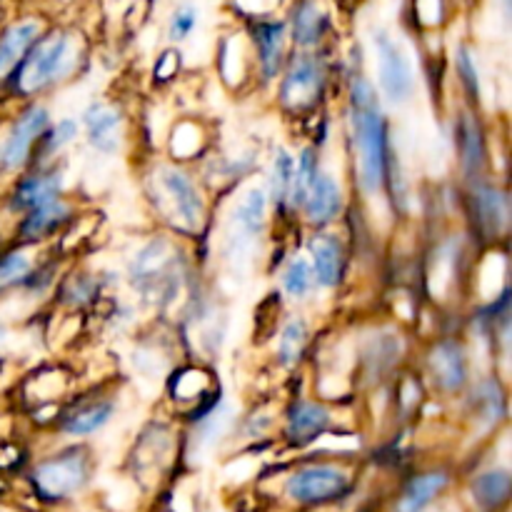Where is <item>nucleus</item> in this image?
I'll return each instance as SVG.
<instances>
[{
  "label": "nucleus",
  "mask_w": 512,
  "mask_h": 512,
  "mask_svg": "<svg viewBox=\"0 0 512 512\" xmlns=\"http://www.w3.org/2000/svg\"><path fill=\"white\" fill-rule=\"evenodd\" d=\"M343 133L348 143L350 180L360 203L388 198L390 173L398 163L393 123L373 80L360 68L345 75Z\"/></svg>",
  "instance_id": "f257e3e1"
},
{
  "label": "nucleus",
  "mask_w": 512,
  "mask_h": 512,
  "mask_svg": "<svg viewBox=\"0 0 512 512\" xmlns=\"http://www.w3.org/2000/svg\"><path fill=\"white\" fill-rule=\"evenodd\" d=\"M123 283L140 305L173 328L190 295L203 283L195 245L190 248V243L165 230H150L125 258Z\"/></svg>",
  "instance_id": "f03ea898"
},
{
  "label": "nucleus",
  "mask_w": 512,
  "mask_h": 512,
  "mask_svg": "<svg viewBox=\"0 0 512 512\" xmlns=\"http://www.w3.org/2000/svg\"><path fill=\"white\" fill-rule=\"evenodd\" d=\"M140 193L158 230L190 245L213 233L215 198L200 183L193 165L150 158L140 175Z\"/></svg>",
  "instance_id": "7ed1b4c3"
},
{
  "label": "nucleus",
  "mask_w": 512,
  "mask_h": 512,
  "mask_svg": "<svg viewBox=\"0 0 512 512\" xmlns=\"http://www.w3.org/2000/svg\"><path fill=\"white\" fill-rule=\"evenodd\" d=\"M363 460L303 453L290 460L275 478V505L293 512L345 510L360 498Z\"/></svg>",
  "instance_id": "20e7f679"
},
{
  "label": "nucleus",
  "mask_w": 512,
  "mask_h": 512,
  "mask_svg": "<svg viewBox=\"0 0 512 512\" xmlns=\"http://www.w3.org/2000/svg\"><path fill=\"white\" fill-rule=\"evenodd\" d=\"M88 60V43L80 30L70 25H55L45 30L33 48L25 53L15 73L0 90V105L3 110L15 105L30 103V100H45L78 78Z\"/></svg>",
  "instance_id": "39448f33"
},
{
  "label": "nucleus",
  "mask_w": 512,
  "mask_h": 512,
  "mask_svg": "<svg viewBox=\"0 0 512 512\" xmlns=\"http://www.w3.org/2000/svg\"><path fill=\"white\" fill-rule=\"evenodd\" d=\"M98 478V455L90 443L58 440V445L28 460L25 488L45 510H70L83 503Z\"/></svg>",
  "instance_id": "423d86ee"
},
{
  "label": "nucleus",
  "mask_w": 512,
  "mask_h": 512,
  "mask_svg": "<svg viewBox=\"0 0 512 512\" xmlns=\"http://www.w3.org/2000/svg\"><path fill=\"white\" fill-rule=\"evenodd\" d=\"M183 425L175 418H150L138 430L125 455V470L130 483L140 493L155 495L178 478V468L183 463Z\"/></svg>",
  "instance_id": "0eeeda50"
},
{
  "label": "nucleus",
  "mask_w": 512,
  "mask_h": 512,
  "mask_svg": "<svg viewBox=\"0 0 512 512\" xmlns=\"http://www.w3.org/2000/svg\"><path fill=\"white\" fill-rule=\"evenodd\" d=\"M333 78V63L323 50H293L273 83L275 110L295 123L323 113L333 93Z\"/></svg>",
  "instance_id": "6e6552de"
},
{
  "label": "nucleus",
  "mask_w": 512,
  "mask_h": 512,
  "mask_svg": "<svg viewBox=\"0 0 512 512\" xmlns=\"http://www.w3.org/2000/svg\"><path fill=\"white\" fill-rule=\"evenodd\" d=\"M275 218L263 183H245L228 195V213L220 233V260L228 268H248L273 230Z\"/></svg>",
  "instance_id": "1a4fd4ad"
},
{
  "label": "nucleus",
  "mask_w": 512,
  "mask_h": 512,
  "mask_svg": "<svg viewBox=\"0 0 512 512\" xmlns=\"http://www.w3.org/2000/svg\"><path fill=\"white\" fill-rule=\"evenodd\" d=\"M418 370L433 400L455 403L475 378V360L465 333H440L418 350Z\"/></svg>",
  "instance_id": "9d476101"
},
{
  "label": "nucleus",
  "mask_w": 512,
  "mask_h": 512,
  "mask_svg": "<svg viewBox=\"0 0 512 512\" xmlns=\"http://www.w3.org/2000/svg\"><path fill=\"white\" fill-rule=\"evenodd\" d=\"M458 205L465 233L480 250L508 245L512 203L508 180L503 175H488L475 183L460 185Z\"/></svg>",
  "instance_id": "9b49d317"
},
{
  "label": "nucleus",
  "mask_w": 512,
  "mask_h": 512,
  "mask_svg": "<svg viewBox=\"0 0 512 512\" xmlns=\"http://www.w3.org/2000/svg\"><path fill=\"white\" fill-rule=\"evenodd\" d=\"M355 348V385H365L368 390H380L408 368V358L413 343L410 333L398 320H380L370 323L358 340Z\"/></svg>",
  "instance_id": "f8f14e48"
},
{
  "label": "nucleus",
  "mask_w": 512,
  "mask_h": 512,
  "mask_svg": "<svg viewBox=\"0 0 512 512\" xmlns=\"http://www.w3.org/2000/svg\"><path fill=\"white\" fill-rule=\"evenodd\" d=\"M120 383H95L85 390H75L60 408L50 433L55 440H70V443H88L90 438L103 433L120 413Z\"/></svg>",
  "instance_id": "ddd939ff"
},
{
  "label": "nucleus",
  "mask_w": 512,
  "mask_h": 512,
  "mask_svg": "<svg viewBox=\"0 0 512 512\" xmlns=\"http://www.w3.org/2000/svg\"><path fill=\"white\" fill-rule=\"evenodd\" d=\"M460 465L450 460L410 465L383 500V512H435L458 490Z\"/></svg>",
  "instance_id": "4468645a"
},
{
  "label": "nucleus",
  "mask_w": 512,
  "mask_h": 512,
  "mask_svg": "<svg viewBox=\"0 0 512 512\" xmlns=\"http://www.w3.org/2000/svg\"><path fill=\"white\" fill-rule=\"evenodd\" d=\"M53 108L45 100L15 105L5 110L0 130V180H10L30 168L40 138L53 123Z\"/></svg>",
  "instance_id": "2eb2a0df"
},
{
  "label": "nucleus",
  "mask_w": 512,
  "mask_h": 512,
  "mask_svg": "<svg viewBox=\"0 0 512 512\" xmlns=\"http://www.w3.org/2000/svg\"><path fill=\"white\" fill-rule=\"evenodd\" d=\"M463 428L478 440H495L510 420L508 378L500 370L475 375L463 395L455 400Z\"/></svg>",
  "instance_id": "dca6fc26"
},
{
  "label": "nucleus",
  "mask_w": 512,
  "mask_h": 512,
  "mask_svg": "<svg viewBox=\"0 0 512 512\" xmlns=\"http://www.w3.org/2000/svg\"><path fill=\"white\" fill-rule=\"evenodd\" d=\"M70 163L68 158L50 165H30L15 178L5 180V188L0 193V215L8 220V228L13 220L25 215L28 210L40 208L60 195L70 193ZM8 233V230H5Z\"/></svg>",
  "instance_id": "f3484780"
},
{
  "label": "nucleus",
  "mask_w": 512,
  "mask_h": 512,
  "mask_svg": "<svg viewBox=\"0 0 512 512\" xmlns=\"http://www.w3.org/2000/svg\"><path fill=\"white\" fill-rule=\"evenodd\" d=\"M450 143L455 150L460 185L475 183L480 178L495 175L493 170V143H490L488 123L483 110L468 108L460 103L448 118Z\"/></svg>",
  "instance_id": "a211bd4d"
},
{
  "label": "nucleus",
  "mask_w": 512,
  "mask_h": 512,
  "mask_svg": "<svg viewBox=\"0 0 512 512\" xmlns=\"http://www.w3.org/2000/svg\"><path fill=\"white\" fill-rule=\"evenodd\" d=\"M338 428V410L335 405L315 398L313 393H293L280 405L278 443L293 453H308L325 433Z\"/></svg>",
  "instance_id": "6ab92c4d"
},
{
  "label": "nucleus",
  "mask_w": 512,
  "mask_h": 512,
  "mask_svg": "<svg viewBox=\"0 0 512 512\" xmlns=\"http://www.w3.org/2000/svg\"><path fill=\"white\" fill-rule=\"evenodd\" d=\"M80 138L100 158H120L130 148L133 123L118 100L93 98L78 115Z\"/></svg>",
  "instance_id": "aec40b11"
},
{
  "label": "nucleus",
  "mask_w": 512,
  "mask_h": 512,
  "mask_svg": "<svg viewBox=\"0 0 512 512\" xmlns=\"http://www.w3.org/2000/svg\"><path fill=\"white\" fill-rule=\"evenodd\" d=\"M300 250L310 260L318 293H338L348 285L353 270V243L338 228L305 233Z\"/></svg>",
  "instance_id": "412c9836"
},
{
  "label": "nucleus",
  "mask_w": 512,
  "mask_h": 512,
  "mask_svg": "<svg viewBox=\"0 0 512 512\" xmlns=\"http://www.w3.org/2000/svg\"><path fill=\"white\" fill-rule=\"evenodd\" d=\"M458 500L463 512H510L512 470L500 460H483L473 468H460Z\"/></svg>",
  "instance_id": "4be33fe9"
},
{
  "label": "nucleus",
  "mask_w": 512,
  "mask_h": 512,
  "mask_svg": "<svg viewBox=\"0 0 512 512\" xmlns=\"http://www.w3.org/2000/svg\"><path fill=\"white\" fill-rule=\"evenodd\" d=\"M220 388H223V385H220L218 373L210 368V363H203V360H188V363L173 365L163 380L165 405H168L170 410L168 415L180 423V420L188 418L190 413L203 408Z\"/></svg>",
  "instance_id": "5701e85b"
},
{
  "label": "nucleus",
  "mask_w": 512,
  "mask_h": 512,
  "mask_svg": "<svg viewBox=\"0 0 512 512\" xmlns=\"http://www.w3.org/2000/svg\"><path fill=\"white\" fill-rule=\"evenodd\" d=\"M83 210L85 208L73 193L60 195V198L28 210L18 220H13L8 228V240L10 243L30 245V248H48Z\"/></svg>",
  "instance_id": "b1692460"
},
{
  "label": "nucleus",
  "mask_w": 512,
  "mask_h": 512,
  "mask_svg": "<svg viewBox=\"0 0 512 512\" xmlns=\"http://www.w3.org/2000/svg\"><path fill=\"white\" fill-rule=\"evenodd\" d=\"M73 393L75 373L63 363L38 365L18 383V400L30 415V423H35L43 413H48L55 423L60 408Z\"/></svg>",
  "instance_id": "393cba45"
},
{
  "label": "nucleus",
  "mask_w": 512,
  "mask_h": 512,
  "mask_svg": "<svg viewBox=\"0 0 512 512\" xmlns=\"http://www.w3.org/2000/svg\"><path fill=\"white\" fill-rule=\"evenodd\" d=\"M375 63H378V78L375 90L385 108H403L415 95V70L408 53L400 48L393 35H375Z\"/></svg>",
  "instance_id": "a878e982"
},
{
  "label": "nucleus",
  "mask_w": 512,
  "mask_h": 512,
  "mask_svg": "<svg viewBox=\"0 0 512 512\" xmlns=\"http://www.w3.org/2000/svg\"><path fill=\"white\" fill-rule=\"evenodd\" d=\"M245 35H248L250 50H253L255 85L258 88H273V83L280 78L285 63H288L290 53H293L288 25H285V20L270 15V18L250 20Z\"/></svg>",
  "instance_id": "bb28decb"
},
{
  "label": "nucleus",
  "mask_w": 512,
  "mask_h": 512,
  "mask_svg": "<svg viewBox=\"0 0 512 512\" xmlns=\"http://www.w3.org/2000/svg\"><path fill=\"white\" fill-rule=\"evenodd\" d=\"M348 210L350 200L343 178L335 170L323 165V170L315 178L313 188H310L308 198H305L303 208H300L298 218H295V225H300L305 233L338 228L345 220V215H348Z\"/></svg>",
  "instance_id": "cd10ccee"
},
{
  "label": "nucleus",
  "mask_w": 512,
  "mask_h": 512,
  "mask_svg": "<svg viewBox=\"0 0 512 512\" xmlns=\"http://www.w3.org/2000/svg\"><path fill=\"white\" fill-rule=\"evenodd\" d=\"M110 285L105 280V273H98L93 268H83V265L68 263L65 273L60 275L58 285H55L50 303L55 308L65 310V313H85V310L98 308L108 295Z\"/></svg>",
  "instance_id": "c85d7f7f"
},
{
  "label": "nucleus",
  "mask_w": 512,
  "mask_h": 512,
  "mask_svg": "<svg viewBox=\"0 0 512 512\" xmlns=\"http://www.w3.org/2000/svg\"><path fill=\"white\" fill-rule=\"evenodd\" d=\"M273 365L280 373H298L310 360L315 345V333L303 313H290L280 320L273 333Z\"/></svg>",
  "instance_id": "c756f323"
},
{
  "label": "nucleus",
  "mask_w": 512,
  "mask_h": 512,
  "mask_svg": "<svg viewBox=\"0 0 512 512\" xmlns=\"http://www.w3.org/2000/svg\"><path fill=\"white\" fill-rule=\"evenodd\" d=\"M45 30H48V20L38 13L18 15L0 28V90Z\"/></svg>",
  "instance_id": "7c9ffc66"
},
{
  "label": "nucleus",
  "mask_w": 512,
  "mask_h": 512,
  "mask_svg": "<svg viewBox=\"0 0 512 512\" xmlns=\"http://www.w3.org/2000/svg\"><path fill=\"white\" fill-rule=\"evenodd\" d=\"M210 128L195 115H180L170 123L165 135V158L180 165H198L213 150Z\"/></svg>",
  "instance_id": "2f4dec72"
},
{
  "label": "nucleus",
  "mask_w": 512,
  "mask_h": 512,
  "mask_svg": "<svg viewBox=\"0 0 512 512\" xmlns=\"http://www.w3.org/2000/svg\"><path fill=\"white\" fill-rule=\"evenodd\" d=\"M285 25H288V38L293 50H323L330 28H333L330 13L320 0H298L290 8Z\"/></svg>",
  "instance_id": "473e14b6"
},
{
  "label": "nucleus",
  "mask_w": 512,
  "mask_h": 512,
  "mask_svg": "<svg viewBox=\"0 0 512 512\" xmlns=\"http://www.w3.org/2000/svg\"><path fill=\"white\" fill-rule=\"evenodd\" d=\"M218 75L220 83L230 93H243L245 88H255V63L250 40L245 30H235L220 43L218 50Z\"/></svg>",
  "instance_id": "72a5a7b5"
},
{
  "label": "nucleus",
  "mask_w": 512,
  "mask_h": 512,
  "mask_svg": "<svg viewBox=\"0 0 512 512\" xmlns=\"http://www.w3.org/2000/svg\"><path fill=\"white\" fill-rule=\"evenodd\" d=\"M295 170V150L290 145L278 143L268 155V163L263 168V188L273 208L275 223H293L288 213L290 185H293Z\"/></svg>",
  "instance_id": "f704fd0d"
},
{
  "label": "nucleus",
  "mask_w": 512,
  "mask_h": 512,
  "mask_svg": "<svg viewBox=\"0 0 512 512\" xmlns=\"http://www.w3.org/2000/svg\"><path fill=\"white\" fill-rule=\"evenodd\" d=\"M278 295L283 298V303L293 305L308 303L313 295H318L313 268L303 250L285 255L283 263L278 265Z\"/></svg>",
  "instance_id": "c9c22d12"
},
{
  "label": "nucleus",
  "mask_w": 512,
  "mask_h": 512,
  "mask_svg": "<svg viewBox=\"0 0 512 512\" xmlns=\"http://www.w3.org/2000/svg\"><path fill=\"white\" fill-rule=\"evenodd\" d=\"M43 250L45 248L10 243V240L0 245V300H10L18 295Z\"/></svg>",
  "instance_id": "e433bc0d"
},
{
  "label": "nucleus",
  "mask_w": 512,
  "mask_h": 512,
  "mask_svg": "<svg viewBox=\"0 0 512 512\" xmlns=\"http://www.w3.org/2000/svg\"><path fill=\"white\" fill-rule=\"evenodd\" d=\"M323 150H318L315 145L303 143L295 150V170H293V185H290V200H288V213L290 220L298 218L300 208H303L305 198H308L310 188H313L315 178L323 170Z\"/></svg>",
  "instance_id": "4c0bfd02"
},
{
  "label": "nucleus",
  "mask_w": 512,
  "mask_h": 512,
  "mask_svg": "<svg viewBox=\"0 0 512 512\" xmlns=\"http://www.w3.org/2000/svg\"><path fill=\"white\" fill-rule=\"evenodd\" d=\"M80 140V123L73 115H63V118L53 120L50 128L45 130V135L40 138L38 150L33 155V163L30 165H50L58 163L65 158L70 148Z\"/></svg>",
  "instance_id": "58836bf2"
},
{
  "label": "nucleus",
  "mask_w": 512,
  "mask_h": 512,
  "mask_svg": "<svg viewBox=\"0 0 512 512\" xmlns=\"http://www.w3.org/2000/svg\"><path fill=\"white\" fill-rule=\"evenodd\" d=\"M455 83H458L463 105L475 110H483V75H480L478 60L470 45H458L455 48Z\"/></svg>",
  "instance_id": "ea45409f"
},
{
  "label": "nucleus",
  "mask_w": 512,
  "mask_h": 512,
  "mask_svg": "<svg viewBox=\"0 0 512 512\" xmlns=\"http://www.w3.org/2000/svg\"><path fill=\"white\" fill-rule=\"evenodd\" d=\"M198 28V8L195 5H180L173 10L168 20V40L170 43H183Z\"/></svg>",
  "instance_id": "a19ab883"
},
{
  "label": "nucleus",
  "mask_w": 512,
  "mask_h": 512,
  "mask_svg": "<svg viewBox=\"0 0 512 512\" xmlns=\"http://www.w3.org/2000/svg\"><path fill=\"white\" fill-rule=\"evenodd\" d=\"M180 68H183V55H180V50L165 48L163 53L155 58L150 78H153V83L158 85V88H165V85H170L175 78H178Z\"/></svg>",
  "instance_id": "79ce46f5"
},
{
  "label": "nucleus",
  "mask_w": 512,
  "mask_h": 512,
  "mask_svg": "<svg viewBox=\"0 0 512 512\" xmlns=\"http://www.w3.org/2000/svg\"><path fill=\"white\" fill-rule=\"evenodd\" d=\"M413 13L420 28H440L445 20V0H413Z\"/></svg>",
  "instance_id": "37998d69"
},
{
  "label": "nucleus",
  "mask_w": 512,
  "mask_h": 512,
  "mask_svg": "<svg viewBox=\"0 0 512 512\" xmlns=\"http://www.w3.org/2000/svg\"><path fill=\"white\" fill-rule=\"evenodd\" d=\"M280 0H235L240 13L248 15L250 20H258V18H270L275 8H278Z\"/></svg>",
  "instance_id": "c03bdc74"
},
{
  "label": "nucleus",
  "mask_w": 512,
  "mask_h": 512,
  "mask_svg": "<svg viewBox=\"0 0 512 512\" xmlns=\"http://www.w3.org/2000/svg\"><path fill=\"white\" fill-rule=\"evenodd\" d=\"M203 512H210V510H203Z\"/></svg>",
  "instance_id": "a18cd8bd"
},
{
  "label": "nucleus",
  "mask_w": 512,
  "mask_h": 512,
  "mask_svg": "<svg viewBox=\"0 0 512 512\" xmlns=\"http://www.w3.org/2000/svg\"><path fill=\"white\" fill-rule=\"evenodd\" d=\"M0 183H3V180H0Z\"/></svg>",
  "instance_id": "49530a36"
}]
</instances>
